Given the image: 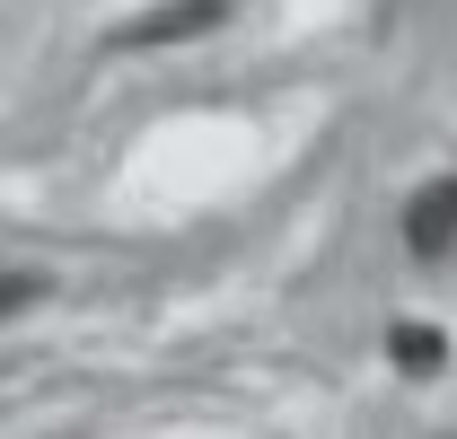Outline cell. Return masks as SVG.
<instances>
[{
    "label": "cell",
    "instance_id": "cell-1",
    "mask_svg": "<svg viewBox=\"0 0 457 439\" xmlns=\"http://www.w3.org/2000/svg\"><path fill=\"white\" fill-rule=\"evenodd\" d=\"M404 246H413V264H457V176L404 203Z\"/></svg>",
    "mask_w": 457,
    "mask_h": 439
},
{
    "label": "cell",
    "instance_id": "cell-2",
    "mask_svg": "<svg viewBox=\"0 0 457 439\" xmlns=\"http://www.w3.org/2000/svg\"><path fill=\"white\" fill-rule=\"evenodd\" d=\"M212 9L220 0H176V9H159L150 27H132V45H168V36H194V27H212Z\"/></svg>",
    "mask_w": 457,
    "mask_h": 439
},
{
    "label": "cell",
    "instance_id": "cell-3",
    "mask_svg": "<svg viewBox=\"0 0 457 439\" xmlns=\"http://www.w3.org/2000/svg\"><path fill=\"white\" fill-rule=\"evenodd\" d=\"M387 352H396L404 369H440V334H431V326H396V334H387Z\"/></svg>",
    "mask_w": 457,
    "mask_h": 439
},
{
    "label": "cell",
    "instance_id": "cell-4",
    "mask_svg": "<svg viewBox=\"0 0 457 439\" xmlns=\"http://www.w3.org/2000/svg\"><path fill=\"white\" fill-rule=\"evenodd\" d=\"M27 299H45V281H27V273H0V317H18Z\"/></svg>",
    "mask_w": 457,
    "mask_h": 439
}]
</instances>
